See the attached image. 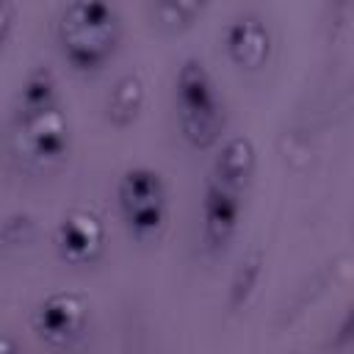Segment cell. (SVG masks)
<instances>
[{"label": "cell", "instance_id": "1", "mask_svg": "<svg viewBox=\"0 0 354 354\" xmlns=\"http://www.w3.org/2000/svg\"><path fill=\"white\" fill-rule=\"evenodd\" d=\"M61 47L75 69H97L116 47L119 17L100 0H75L64 8L58 25Z\"/></svg>", "mask_w": 354, "mask_h": 354}, {"label": "cell", "instance_id": "2", "mask_svg": "<svg viewBox=\"0 0 354 354\" xmlns=\"http://www.w3.org/2000/svg\"><path fill=\"white\" fill-rule=\"evenodd\" d=\"M174 88H177L174 97H177L180 127H183L185 138L194 147L213 144L224 127V113H221L216 86H213L205 64L196 58H185L177 72Z\"/></svg>", "mask_w": 354, "mask_h": 354}, {"label": "cell", "instance_id": "3", "mask_svg": "<svg viewBox=\"0 0 354 354\" xmlns=\"http://www.w3.org/2000/svg\"><path fill=\"white\" fill-rule=\"evenodd\" d=\"M119 207L133 235L147 238L166 221V185L149 166H133L119 183Z\"/></svg>", "mask_w": 354, "mask_h": 354}, {"label": "cell", "instance_id": "4", "mask_svg": "<svg viewBox=\"0 0 354 354\" xmlns=\"http://www.w3.org/2000/svg\"><path fill=\"white\" fill-rule=\"evenodd\" d=\"M83 324H86V304L77 293H53L36 310L39 335L55 346L75 340Z\"/></svg>", "mask_w": 354, "mask_h": 354}, {"label": "cell", "instance_id": "5", "mask_svg": "<svg viewBox=\"0 0 354 354\" xmlns=\"http://www.w3.org/2000/svg\"><path fill=\"white\" fill-rule=\"evenodd\" d=\"M224 41H227L230 58H232L238 66H243V69H257V66H263L266 58H268V50H271L268 30H266V25H263L254 14L235 17V19L227 25Z\"/></svg>", "mask_w": 354, "mask_h": 354}, {"label": "cell", "instance_id": "6", "mask_svg": "<svg viewBox=\"0 0 354 354\" xmlns=\"http://www.w3.org/2000/svg\"><path fill=\"white\" fill-rule=\"evenodd\" d=\"M55 243H58V252L64 260H69L75 266L88 263L97 257V252L102 246V227L91 213L75 210L58 224Z\"/></svg>", "mask_w": 354, "mask_h": 354}, {"label": "cell", "instance_id": "7", "mask_svg": "<svg viewBox=\"0 0 354 354\" xmlns=\"http://www.w3.org/2000/svg\"><path fill=\"white\" fill-rule=\"evenodd\" d=\"M238 216H241V191L224 188V185L210 180L205 199H202L205 238L213 246H224L238 227Z\"/></svg>", "mask_w": 354, "mask_h": 354}, {"label": "cell", "instance_id": "8", "mask_svg": "<svg viewBox=\"0 0 354 354\" xmlns=\"http://www.w3.org/2000/svg\"><path fill=\"white\" fill-rule=\"evenodd\" d=\"M28 147L33 158L39 160H58L69 147V130L61 116V111H44L39 116H30L25 124Z\"/></svg>", "mask_w": 354, "mask_h": 354}, {"label": "cell", "instance_id": "9", "mask_svg": "<svg viewBox=\"0 0 354 354\" xmlns=\"http://www.w3.org/2000/svg\"><path fill=\"white\" fill-rule=\"evenodd\" d=\"M252 171H254V147H252V141L246 136H232L216 158L213 183H218L224 188H232V191H243Z\"/></svg>", "mask_w": 354, "mask_h": 354}, {"label": "cell", "instance_id": "10", "mask_svg": "<svg viewBox=\"0 0 354 354\" xmlns=\"http://www.w3.org/2000/svg\"><path fill=\"white\" fill-rule=\"evenodd\" d=\"M53 100H55V80L50 69H33L28 75V80L22 83L19 91V105L25 111V116H39L44 111H53Z\"/></svg>", "mask_w": 354, "mask_h": 354}, {"label": "cell", "instance_id": "11", "mask_svg": "<svg viewBox=\"0 0 354 354\" xmlns=\"http://www.w3.org/2000/svg\"><path fill=\"white\" fill-rule=\"evenodd\" d=\"M141 100H144V88H141V80L136 77V75H127V77H122L119 83H116V88H113V94H111V105H108V111H111V119L116 122V124H127L136 113H138V108H141Z\"/></svg>", "mask_w": 354, "mask_h": 354}, {"label": "cell", "instance_id": "12", "mask_svg": "<svg viewBox=\"0 0 354 354\" xmlns=\"http://www.w3.org/2000/svg\"><path fill=\"white\" fill-rule=\"evenodd\" d=\"M257 271H260V254H252L249 260L241 263V268L235 271V279H232V299H230L232 307H238L249 296V290L257 279Z\"/></svg>", "mask_w": 354, "mask_h": 354}, {"label": "cell", "instance_id": "13", "mask_svg": "<svg viewBox=\"0 0 354 354\" xmlns=\"http://www.w3.org/2000/svg\"><path fill=\"white\" fill-rule=\"evenodd\" d=\"M351 340H354V304L346 310V315H343V321H340V329H337L335 343H337V346H346V343H351Z\"/></svg>", "mask_w": 354, "mask_h": 354}, {"label": "cell", "instance_id": "14", "mask_svg": "<svg viewBox=\"0 0 354 354\" xmlns=\"http://www.w3.org/2000/svg\"><path fill=\"white\" fill-rule=\"evenodd\" d=\"M0 354H14V348H11V340H3V346H0Z\"/></svg>", "mask_w": 354, "mask_h": 354}]
</instances>
